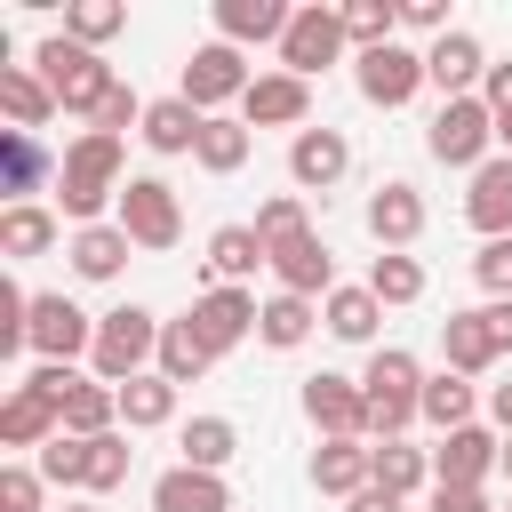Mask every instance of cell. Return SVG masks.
Masks as SVG:
<instances>
[{
	"mask_svg": "<svg viewBox=\"0 0 512 512\" xmlns=\"http://www.w3.org/2000/svg\"><path fill=\"white\" fill-rule=\"evenodd\" d=\"M344 40H352V56L400 40V0H344Z\"/></svg>",
	"mask_w": 512,
	"mask_h": 512,
	"instance_id": "obj_40",
	"label": "cell"
},
{
	"mask_svg": "<svg viewBox=\"0 0 512 512\" xmlns=\"http://www.w3.org/2000/svg\"><path fill=\"white\" fill-rule=\"evenodd\" d=\"M352 88H360L376 112H400L416 88H432V80H424V48H408V40L360 48V56H352Z\"/></svg>",
	"mask_w": 512,
	"mask_h": 512,
	"instance_id": "obj_8",
	"label": "cell"
},
{
	"mask_svg": "<svg viewBox=\"0 0 512 512\" xmlns=\"http://www.w3.org/2000/svg\"><path fill=\"white\" fill-rule=\"evenodd\" d=\"M64 240V216L56 208H40V200H24V208H0V256L8 264H24V256H48Z\"/></svg>",
	"mask_w": 512,
	"mask_h": 512,
	"instance_id": "obj_26",
	"label": "cell"
},
{
	"mask_svg": "<svg viewBox=\"0 0 512 512\" xmlns=\"http://www.w3.org/2000/svg\"><path fill=\"white\" fill-rule=\"evenodd\" d=\"M128 248H136V240H128L120 224H80V232H72V272H80V280H120Z\"/></svg>",
	"mask_w": 512,
	"mask_h": 512,
	"instance_id": "obj_34",
	"label": "cell"
},
{
	"mask_svg": "<svg viewBox=\"0 0 512 512\" xmlns=\"http://www.w3.org/2000/svg\"><path fill=\"white\" fill-rule=\"evenodd\" d=\"M344 512H408V496H384V488H376V480H368V488H360V496H352V504H344Z\"/></svg>",
	"mask_w": 512,
	"mask_h": 512,
	"instance_id": "obj_51",
	"label": "cell"
},
{
	"mask_svg": "<svg viewBox=\"0 0 512 512\" xmlns=\"http://www.w3.org/2000/svg\"><path fill=\"white\" fill-rule=\"evenodd\" d=\"M368 240H376V248H416V240H424V192H416L408 176H384V184L368 192Z\"/></svg>",
	"mask_w": 512,
	"mask_h": 512,
	"instance_id": "obj_16",
	"label": "cell"
},
{
	"mask_svg": "<svg viewBox=\"0 0 512 512\" xmlns=\"http://www.w3.org/2000/svg\"><path fill=\"white\" fill-rule=\"evenodd\" d=\"M120 184H128L120 176V136L88 128L56 160V216H72V232L80 224H104V208H120Z\"/></svg>",
	"mask_w": 512,
	"mask_h": 512,
	"instance_id": "obj_1",
	"label": "cell"
},
{
	"mask_svg": "<svg viewBox=\"0 0 512 512\" xmlns=\"http://www.w3.org/2000/svg\"><path fill=\"white\" fill-rule=\"evenodd\" d=\"M368 296L392 312V304H416L424 296V264L408 256V248H376V264H368Z\"/></svg>",
	"mask_w": 512,
	"mask_h": 512,
	"instance_id": "obj_39",
	"label": "cell"
},
{
	"mask_svg": "<svg viewBox=\"0 0 512 512\" xmlns=\"http://www.w3.org/2000/svg\"><path fill=\"white\" fill-rule=\"evenodd\" d=\"M152 512H232V488H224V472L168 464V472L152 480Z\"/></svg>",
	"mask_w": 512,
	"mask_h": 512,
	"instance_id": "obj_23",
	"label": "cell"
},
{
	"mask_svg": "<svg viewBox=\"0 0 512 512\" xmlns=\"http://www.w3.org/2000/svg\"><path fill=\"white\" fill-rule=\"evenodd\" d=\"M56 432H64V424H56V408H48V400H32L24 384L0 400V448H32V456H40Z\"/></svg>",
	"mask_w": 512,
	"mask_h": 512,
	"instance_id": "obj_32",
	"label": "cell"
},
{
	"mask_svg": "<svg viewBox=\"0 0 512 512\" xmlns=\"http://www.w3.org/2000/svg\"><path fill=\"white\" fill-rule=\"evenodd\" d=\"M488 416H496V432H512V384H496V392H488Z\"/></svg>",
	"mask_w": 512,
	"mask_h": 512,
	"instance_id": "obj_52",
	"label": "cell"
},
{
	"mask_svg": "<svg viewBox=\"0 0 512 512\" xmlns=\"http://www.w3.org/2000/svg\"><path fill=\"white\" fill-rule=\"evenodd\" d=\"M400 24L424 32V40H448V32H456V24H448V0H400Z\"/></svg>",
	"mask_w": 512,
	"mask_h": 512,
	"instance_id": "obj_48",
	"label": "cell"
},
{
	"mask_svg": "<svg viewBox=\"0 0 512 512\" xmlns=\"http://www.w3.org/2000/svg\"><path fill=\"white\" fill-rule=\"evenodd\" d=\"M304 424L320 440H368V392H360V376H336V368L304 376Z\"/></svg>",
	"mask_w": 512,
	"mask_h": 512,
	"instance_id": "obj_10",
	"label": "cell"
},
{
	"mask_svg": "<svg viewBox=\"0 0 512 512\" xmlns=\"http://www.w3.org/2000/svg\"><path fill=\"white\" fill-rule=\"evenodd\" d=\"M472 280L488 288V304H512V240H480V256H472Z\"/></svg>",
	"mask_w": 512,
	"mask_h": 512,
	"instance_id": "obj_45",
	"label": "cell"
},
{
	"mask_svg": "<svg viewBox=\"0 0 512 512\" xmlns=\"http://www.w3.org/2000/svg\"><path fill=\"white\" fill-rule=\"evenodd\" d=\"M480 104H488V112H512V64H488V80H480Z\"/></svg>",
	"mask_w": 512,
	"mask_h": 512,
	"instance_id": "obj_50",
	"label": "cell"
},
{
	"mask_svg": "<svg viewBox=\"0 0 512 512\" xmlns=\"http://www.w3.org/2000/svg\"><path fill=\"white\" fill-rule=\"evenodd\" d=\"M344 168H352V136L344 128H304V136H288V176H296V192H336L344 184Z\"/></svg>",
	"mask_w": 512,
	"mask_h": 512,
	"instance_id": "obj_15",
	"label": "cell"
},
{
	"mask_svg": "<svg viewBox=\"0 0 512 512\" xmlns=\"http://www.w3.org/2000/svg\"><path fill=\"white\" fill-rule=\"evenodd\" d=\"M176 448H184L192 472H224V464L240 456V424H232V416H192V424L176 432Z\"/></svg>",
	"mask_w": 512,
	"mask_h": 512,
	"instance_id": "obj_38",
	"label": "cell"
},
{
	"mask_svg": "<svg viewBox=\"0 0 512 512\" xmlns=\"http://www.w3.org/2000/svg\"><path fill=\"white\" fill-rule=\"evenodd\" d=\"M152 368L184 392V384H200V376L216 368V352L200 344V328H192V320H168V328H160V360H152Z\"/></svg>",
	"mask_w": 512,
	"mask_h": 512,
	"instance_id": "obj_36",
	"label": "cell"
},
{
	"mask_svg": "<svg viewBox=\"0 0 512 512\" xmlns=\"http://www.w3.org/2000/svg\"><path fill=\"white\" fill-rule=\"evenodd\" d=\"M424 512H504V504H488V488H432Z\"/></svg>",
	"mask_w": 512,
	"mask_h": 512,
	"instance_id": "obj_49",
	"label": "cell"
},
{
	"mask_svg": "<svg viewBox=\"0 0 512 512\" xmlns=\"http://www.w3.org/2000/svg\"><path fill=\"white\" fill-rule=\"evenodd\" d=\"M504 512H512V504H504Z\"/></svg>",
	"mask_w": 512,
	"mask_h": 512,
	"instance_id": "obj_56",
	"label": "cell"
},
{
	"mask_svg": "<svg viewBox=\"0 0 512 512\" xmlns=\"http://www.w3.org/2000/svg\"><path fill=\"white\" fill-rule=\"evenodd\" d=\"M352 40H344V8H296L288 16V32H280V72H296V80H320L336 56H344Z\"/></svg>",
	"mask_w": 512,
	"mask_h": 512,
	"instance_id": "obj_9",
	"label": "cell"
},
{
	"mask_svg": "<svg viewBox=\"0 0 512 512\" xmlns=\"http://www.w3.org/2000/svg\"><path fill=\"white\" fill-rule=\"evenodd\" d=\"M160 312H144V304H112L104 320H96V352H88V368H96V384H136V376H152V360H160Z\"/></svg>",
	"mask_w": 512,
	"mask_h": 512,
	"instance_id": "obj_4",
	"label": "cell"
},
{
	"mask_svg": "<svg viewBox=\"0 0 512 512\" xmlns=\"http://www.w3.org/2000/svg\"><path fill=\"white\" fill-rule=\"evenodd\" d=\"M128 456H136V448H128V432L88 440V488H96V496H104V488H120V480H128Z\"/></svg>",
	"mask_w": 512,
	"mask_h": 512,
	"instance_id": "obj_44",
	"label": "cell"
},
{
	"mask_svg": "<svg viewBox=\"0 0 512 512\" xmlns=\"http://www.w3.org/2000/svg\"><path fill=\"white\" fill-rule=\"evenodd\" d=\"M472 408H480V392H472V376H456V368H440V376H424V400H416V416H424L432 432H464V424H472Z\"/></svg>",
	"mask_w": 512,
	"mask_h": 512,
	"instance_id": "obj_31",
	"label": "cell"
},
{
	"mask_svg": "<svg viewBox=\"0 0 512 512\" xmlns=\"http://www.w3.org/2000/svg\"><path fill=\"white\" fill-rule=\"evenodd\" d=\"M368 472L384 496H416L432 480V448H408V440H368Z\"/></svg>",
	"mask_w": 512,
	"mask_h": 512,
	"instance_id": "obj_33",
	"label": "cell"
},
{
	"mask_svg": "<svg viewBox=\"0 0 512 512\" xmlns=\"http://www.w3.org/2000/svg\"><path fill=\"white\" fill-rule=\"evenodd\" d=\"M0 112H8V128L40 136L48 112H56V96H48V80H40L32 64H8V72H0Z\"/></svg>",
	"mask_w": 512,
	"mask_h": 512,
	"instance_id": "obj_30",
	"label": "cell"
},
{
	"mask_svg": "<svg viewBox=\"0 0 512 512\" xmlns=\"http://www.w3.org/2000/svg\"><path fill=\"white\" fill-rule=\"evenodd\" d=\"M504 352H496V336H488V312H448L440 320V368H456V376H488Z\"/></svg>",
	"mask_w": 512,
	"mask_h": 512,
	"instance_id": "obj_22",
	"label": "cell"
},
{
	"mask_svg": "<svg viewBox=\"0 0 512 512\" xmlns=\"http://www.w3.org/2000/svg\"><path fill=\"white\" fill-rule=\"evenodd\" d=\"M376 320H384V304L368 296V280H360V288H336V296L320 304V328H328L336 344H376Z\"/></svg>",
	"mask_w": 512,
	"mask_h": 512,
	"instance_id": "obj_35",
	"label": "cell"
},
{
	"mask_svg": "<svg viewBox=\"0 0 512 512\" xmlns=\"http://www.w3.org/2000/svg\"><path fill=\"white\" fill-rule=\"evenodd\" d=\"M240 120H248V128H296V136H304V128H312V80H296V72H280V64L256 72L248 96H240Z\"/></svg>",
	"mask_w": 512,
	"mask_h": 512,
	"instance_id": "obj_12",
	"label": "cell"
},
{
	"mask_svg": "<svg viewBox=\"0 0 512 512\" xmlns=\"http://www.w3.org/2000/svg\"><path fill=\"white\" fill-rule=\"evenodd\" d=\"M312 328H320V304L312 296H288V288H272L264 312H256V344H272V352H296Z\"/></svg>",
	"mask_w": 512,
	"mask_h": 512,
	"instance_id": "obj_29",
	"label": "cell"
},
{
	"mask_svg": "<svg viewBox=\"0 0 512 512\" xmlns=\"http://www.w3.org/2000/svg\"><path fill=\"white\" fill-rule=\"evenodd\" d=\"M360 392H368V440H400L424 400V360L408 344H376L360 368Z\"/></svg>",
	"mask_w": 512,
	"mask_h": 512,
	"instance_id": "obj_2",
	"label": "cell"
},
{
	"mask_svg": "<svg viewBox=\"0 0 512 512\" xmlns=\"http://www.w3.org/2000/svg\"><path fill=\"white\" fill-rule=\"evenodd\" d=\"M24 352H40L48 368H72L80 352H96V320L72 304V296H32V336Z\"/></svg>",
	"mask_w": 512,
	"mask_h": 512,
	"instance_id": "obj_11",
	"label": "cell"
},
{
	"mask_svg": "<svg viewBox=\"0 0 512 512\" xmlns=\"http://www.w3.org/2000/svg\"><path fill=\"white\" fill-rule=\"evenodd\" d=\"M40 464H0V512H40Z\"/></svg>",
	"mask_w": 512,
	"mask_h": 512,
	"instance_id": "obj_46",
	"label": "cell"
},
{
	"mask_svg": "<svg viewBox=\"0 0 512 512\" xmlns=\"http://www.w3.org/2000/svg\"><path fill=\"white\" fill-rule=\"evenodd\" d=\"M248 56L232 48V40H200L192 56H184V80H176V96L192 104V112H224V104H240L248 96Z\"/></svg>",
	"mask_w": 512,
	"mask_h": 512,
	"instance_id": "obj_7",
	"label": "cell"
},
{
	"mask_svg": "<svg viewBox=\"0 0 512 512\" xmlns=\"http://www.w3.org/2000/svg\"><path fill=\"white\" fill-rule=\"evenodd\" d=\"M256 312H264V304H256L248 288H200L184 320H192V328H200V344L224 360L232 344H248V336H256Z\"/></svg>",
	"mask_w": 512,
	"mask_h": 512,
	"instance_id": "obj_14",
	"label": "cell"
},
{
	"mask_svg": "<svg viewBox=\"0 0 512 512\" xmlns=\"http://www.w3.org/2000/svg\"><path fill=\"white\" fill-rule=\"evenodd\" d=\"M200 120H208V112H192L184 96H152V104H144V128H136V136H144V144H152L160 160H176V152H192V144H200Z\"/></svg>",
	"mask_w": 512,
	"mask_h": 512,
	"instance_id": "obj_28",
	"label": "cell"
},
{
	"mask_svg": "<svg viewBox=\"0 0 512 512\" xmlns=\"http://www.w3.org/2000/svg\"><path fill=\"white\" fill-rule=\"evenodd\" d=\"M288 16L296 8H280V0H216V40H232V48H280V32H288Z\"/></svg>",
	"mask_w": 512,
	"mask_h": 512,
	"instance_id": "obj_24",
	"label": "cell"
},
{
	"mask_svg": "<svg viewBox=\"0 0 512 512\" xmlns=\"http://www.w3.org/2000/svg\"><path fill=\"white\" fill-rule=\"evenodd\" d=\"M496 456H504V432H488V424L440 432V448H432V488H488Z\"/></svg>",
	"mask_w": 512,
	"mask_h": 512,
	"instance_id": "obj_13",
	"label": "cell"
},
{
	"mask_svg": "<svg viewBox=\"0 0 512 512\" xmlns=\"http://www.w3.org/2000/svg\"><path fill=\"white\" fill-rule=\"evenodd\" d=\"M32 72L48 80V96H56V112H80V120H96L104 112V96L120 88V72L96 56V48H80V40H64V32H48L40 40V56H32Z\"/></svg>",
	"mask_w": 512,
	"mask_h": 512,
	"instance_id": "obj_3",
	"label": "cell"
},
{
	"mask_svg": "<svg viewBox=\"0 0 512 512\" xmlns=\"http://www.w3.org/2000/svg\"><path fill=\"white\" fill-rule=\"evenodd\" d=\"M464 224L480 240H512V152H496L488 168H472V192H464Z\"/></svg>",
	"mask_w": 512,
	"mask_h": 512,
	"instance_id": "obj_19",
	"label": "cell"
},
{
	"mask_svg": "<svg viewBox=\"0 0 512 512\" xmlns=\"http://www.w3.org/2000/svg\"><path fill=\"white\" fill-rule=\"evenodd\" d=\"M488 144H496V112H488L480 96H448V104L432 112V128H424V152H432L440 168H464V176L496 160Z\"/></svg>",
	"mask_w": 512,
	"mask_h": 512,
	"instance_id": "obj_5",
	"label": "cell"
},
{
	"mask_svg": "<svg viewBox=\"0 0 512 512\" xmlns=\"http://www.w3.org/2000/svg\"><path fill=\"white\" fill-rule=\"evenodd\" d=\"M160 424H176V384L152 368V376L120 384V432H160Z\"/></svg>",
	"mask_w": 512,
	"mask_h": 512,
	"instance_id": "obj_37",
	"label": "cell"
},
{
	"mask_svg": "<svg viewBox=\"0 0 512 512\" xmlns=\"http://www.w3.org/2000/svg\"><path fill=\"white\" fill-rule=\"evenodd\" d=\"M304 232H312L304 192H272V200L256 208V240H264V248H288V240H304Z\"/></svg>",
	"mask_w": 512,
	"mask_h": 512,
	"instance_id": "obj_42",
	"label": "cell"
},
{
	"mask_svg": "<svg viewBox=\"0 0 512 512\" xmlns=\"http://www.w3.org/2000/svg\"><path fill=\"white\" fill-rule=\"evenodd\" d=\"M32 464H40V480H48V488H88V440H72V432H56Z\"/></svg>",
	"mask_w": 512,
	"mask_h": 512,
	"instance_id": "obj_43",
	"label": "cell"
},
{
	"mask_svg": "<svg viewBox=\"0 0 512 512\" xmlns=\"http://www.w3.org/2000/svg\"><path fill=\"white\" fill-rule=\"evenodd\" d=\"M64 512H96V504H64Z\"/></svg>",
	"mask_w": 512,
	"mask_h": 512,
	"instance_id": "obj_55",
	"label": "cell"
},
{
	"mask_svg": "<svg viewBox=\"0 0 512 512\" xmlns=\"http://www.w3.org/2000/svg\"><path fill=\"white\" fill-rule=\"evenodd\" d=\"M112 224H120L144 256H160V248H176V240H184V200H176V184H168V176H128V184H120Z\"/></svg>",
	"mask_w": 512,
	"mask_h": 512,
	"instance_id": "obj_6",
	"label": "cell"
},
{
	"mask_svg": "<svg viewBox=\"0 0 512 512\" xmlns=\"http://www.w3.org/2000/svg\"><path fill=\"white\" fill-rule=\"evenodd\" d=\"M248 152H256V128H248V120H232V112H208V120H200L192 160H200L208 176H240V168H248Z\"/></svg>",
	"mask_w": 512,
	"mask_h": 512,
	"instance_id": "obj_25",
	"label": "cell"
},
{
	"mask_svg": "<svg viewBox=\"0 0 512 512\" xmlns=\"http://www.w3.org/2000/svg\"><path fill=\"white\" fill-rule=\"evenodd\" d=\"M368 480H376V472H368V440H320V448H312V488H320V496H344V504H352Z\"/></svg>",
	"mask_w": 512,
	"mask_h": 512,
	"instance_id": "obj_27",
	"label": "cell"
},
{
	"mask_svg": "<svg viewBox=\"0 0 512 512\" xmlns=\"http://www.w3.org/2000/svg\"><path fill=\"white\" fill-rule=\"evenodd\" d=\"M24 392H32V400H48V408H56V424H64V400L80 392V368H48V360H40V368L24 376Z\"/></svg>",
	"mask_w": 512,
	"mask_h": 512,
	"instance_id": "obj_47",
	"label": "cell"
},
{
	"mask_svg": "<svg viewBox=\"0 0 512 512\" xmlns=\"http://www.w3.org/2000/svg\"><path fill=\"white\" fill-rule=\"evenodd\" d=\"M56 184V160H48V144L40 136H24V128H0V192H8V208H24L32 192H48Z\"/></svg>",
	"mask_w": 512,
	"mask_h": 512,
	"instance_id": "obj_20",
	"label": "cell"
},
{
	"mask_svg": "<svg viewBox=\"0 0 512 512\" xmlns=\"http://www.w3.org/2000/svg\"><path fill=\"white\" fill-rule=\"evenodd\" d=\"M272 280H280L288 296H312V304H328V296H336V256H328V240H320V232H304V240L272 248Z\"/></svg>",
	"mask_w": 512,
	"mask_h": 512,
	"instance_id": "obj_18",
	"label": "cell"
},
{
	"mask_svg": "<svg viewBox=\"0 0 512 512\" xmlns=\"http://www.w3.org/2000/svg\"><path fill=\"white\" fill-rule=\"evenodd\" d=\"M120 24H128L120 0H72V8H64V40H80V48H104Z\"/></svg>",
	"mask_w": 512,
	"mask_h": 512,
	"instance_id": "obj_41",
	"label": "cell"
},
{
	"mask_svg": "<svg viewBox=\"0 0 512 512\" xmlns=\"http://www.w3.org/2000/svg\"><path fill=\"white\" fill-rule=\"evenodd\" d=\"M256 264H272V248L256 240V224H216L208 232V288H248Z\"/></svg>",
	"mask_w": 512,
	"mask_h": 512,
	"instance_id": "obj_21",
	"label": "cell"
},
{
	"mask_svg": "<svg viewBox=\"0 0 512 512\" xmlns=\"http://www.w3.org/2000/svg\"><path fill=\"white\" fill-rule=\"evenodd\" d=\"M496 472H512V432H504V456H496Z\"/></svg>",
	"mask_w": 512,
	"mask_h": 512,
	"instance_id": "obj_54",
	"label": "cell"
},
{
	"mask_svg": "<svg viewBox=\"0 0 512 512\" xmlns=\"http://www.w3.org/2000/svg\"><path fill=\"white\" fill-rule=\"evenodd\" d=\"M496 144H504V152H512V112H496Z\"/></svg>",
	"mask_w": 512,
	"mask_h": 512,
	"instance_id": "obj_53",
	"label": "cell"
},
{
	"mask_svg": "<svg viewBox=\"0 0 512 512\" xmlns=\"http://www.w3.org/2000/svg\"><path fill=\"white\" fill-rule=\"evenodd\" d=\"M424 80L440 88V104H448V96H480V80H488V48L456 24L448 40H432V48H424Z\"/></svg>",
	"mask_w": 512,
	"mask_h": 512,
	"instance_id": "obj_17",
	"label": "cell"
}]
</instances>
